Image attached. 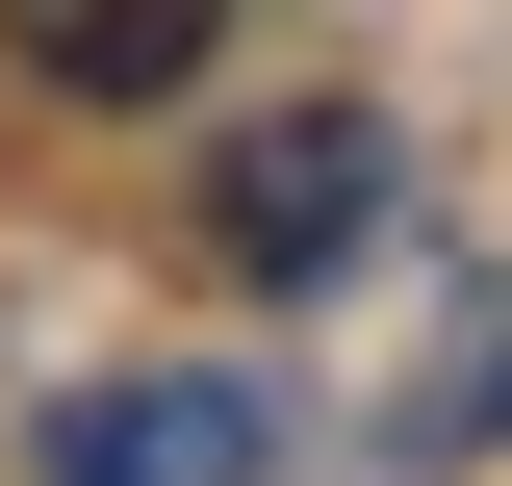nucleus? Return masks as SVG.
<instances>
[{
	"instance_id": "f257e3e1",
	"label": "nucleus",
	"mask_w": 512,
	"mask_h": 486,
	"mask_svg": "<svg viewBox=\"0 0 512 486\" xmlns=\"http://www.w3.org/2000/svg\"><path fill=\"white\" fill-rule=\"evenodd\" d=\"M359 231H384V128L359 103H256L231 154H205V256H231V282H333Z\"/></svg>"
},
{
	"instance_id": "f03ea898",
	"label": "nucleus",
	"mask_w": 512,
	"mask_h": 486,
	"mask_svg": "<svg viewBox=\"0 0 512 486\" xmlns=\"http://www.w3.org/2000/svg\"><path fill=\"white\" fill-rule=\"evenodd\" d=\"M52 486H282V410L256 384H103V410H52Z\"/></svg>"
},
{
	"instance_id": "7ed1b4c3",
	"label": "nucleus",
	"mask_w": 512,
	"mask_h": 486,
	"mask_svg": "<svg viewBox=\"0 0 512 486\" xmlns=\"http://www.w3.org/2000/svg\"><path fill=\"white\" fill-rule=\"evenodd\" d=\"M205 26H231V0H0V52L52 77V103H180Z\"/></svg>"
},
{
	"instance_id": "20e7f679",
	"label": "nucleus",
	"mask_w": 512,
	"mask_h": 486,
	"mask_svg": "<svg viewBox=\"0 0 512 486\" xmlns=\"http://www.w3.org/2000/svg\"><path fill=\"white\" fill-rule=\"evenodd\" d=\"M487 435H512V307H461V359L410 384V461H487Z\"/></svg>"
}]
</instances>
